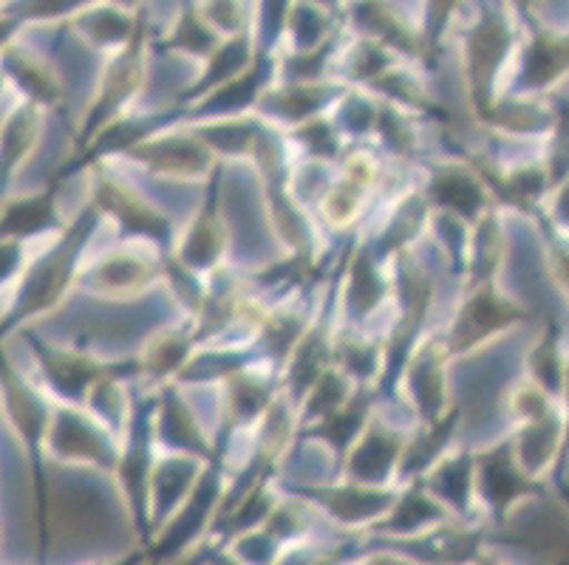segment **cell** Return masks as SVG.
I'll use <instances>...</instances> for the list:
<instances>
[{
  "mask_svg": "<svg viewBox=\"0 0 569 565\" xmlns=\"http://www.w3.org/2000/svg\"><path fill=\"white\" fill-rule=\"evenodd\" d=\"M100 218V210L94 204H88L77 215L74 224L51 243L49 252H43V258H38L32 266L26 269L23 280H20V294L14 300L12 314L7 317V325L40 317V314L63 303L66 292L80 278V258L91 235H94Z\"/></svg>",
  "mask_w": 569,
  "mask_h": 565,
  "instance_id": "1",
  "label": "cell"
},
{
  "mask_svg": "<svg viewBox=\"0 0 569 565\" xmlns=\"http://www.w3.org/2000/svg\"><path fill=\"white\" fill-rule=\"evenodd\" d=\"M530 320V311L525 303L496 283H476L468 289L465 300L459 303L457 314L448 336H445V351L451 360L476 354V351L493 345L499 336L510 334L513 329Z\"/></svg>",
  "mask_w": 569,
  "mask_h": 565,
  "instance_id": "2",
  "label": "cell"
},
{
  "mask_svg": "<svg viewBox=\"0 0 569 565\" xmlns=\"http://www.w3.org/2000/svg\"><path fill=\"white\" fill-rule=\"evenodd\" d=\"M283 492L301 497L343 535L371 532L400 497V486H369L351 478H340L338 484L283 486Z\"/></svg>",
  "mask_w": 569,
  "mask_h": 565,
  "instance_id": "3",
  "label": "cell"
},
{
  "mask_svg": "<svg viewBox=\"0 0 569 565\" xmlns=\"http://www.w3.org/2000/svg\"><path fill=\"white\" fill-rule=\"evenodd\" d=\"M473 481L479 512L493 523H507L519 506L545 495V484L530 478L516 461L510 438H501L473 453Z\"/></svg>",
  "mask_w": 569,
  "mask_h": 565,
  "instance_id": "4",
  "label": "cell"
},
{
  "mask_svg": "<svg viewBox=\"0 0 569 565\" xmlns=\"http://www.w3.org/2000/svg\"><path fill=\"white\" fill-rule=\"evenodd\" d=\"M0 396L7 404L9 422L18 430V435L29 444L34 453V470H38V528H40V552H49V486H46V470L40 450L49 442L51 413L49 404L43 402L32 385H26L18 373L12 371L3 354H0Z\"/></svg>",
  "mask_w": 569,
  "mask_h": 565,
  "instance_id": "5",
  "label": "cell"
},
{
  "mask_svg": "<svg viewBox=\"0 0 569 565\" xmlns=\"http://www.w3.org/2000/svg\"><path fill=\"white\" fill-rule=\"evenodd\" d=\"M164 278V261L151 243L122 241L117 249L106 252L82 278L88 292L111 300L139 297Z\"/></svg>",
  "mask_w": 569,
  "mask_h": 565,
  "instance_id": "6",
  "label": "cell"
},
{
  "mask_svg": "<svg viewBox=\"0 0 569 565\" xmlns=\"http://www.w3.org/2000/svg\"><path fill=\"white\" fill-rule=\"evenodd\" d=\"M91 204L100 210L102 218H113L119 224V232L126 235V241H142V243H170L173 241V226H170L168 215L159 210L157 204L139 195L128 181L119 175L100 170L94 179V195Z\"/></svg>",
  "mask_w": 569,
  "mask_h": 565,
  "instance_id": "7",
  "label": "cell"
},
{
  "mask_svg": "<svg viewBox=\"0 0 569 565\" xmlns=\"http://www.w3.org/2000/svg\"><path fill=\"white\" fill-rule=\"evenodd\" d=\"M126 155L151 173L184 181L207 179L216 170V159H219L193 128L190 131L157 133V137L144 139L142 144L128 150Z\"/></svg>",
  "mask_w": 569,
  "mask_h": 565,
  "instance_id": "8",
  "label": "cell"
},
{
  "mask_svg": "<svg viewBox=\"0 0 569 565\" xmlns=\"http://www.w3.org/2000/svg\"><path fill=\"white\" fill-rule=\"evenodd\" d=\"M219 186L221 173L219 168H216L213 181H210V195L201 201L199 212L190 218L188 230H184L182 238L176 241L173 261L196 274L216 272V269H221V261H224L227 224L224 218H221Z\"/></svg>",
  "mask_w": 569,
  "mask_h": 565,
  "instance_id": "9",
  "label": "cell"
},
{
  "mask_svg": "<svg viewBox=\"0 0 569 565\" xmlns=\"http://www.w3.org/2000/svg\"><path fill=\"white\" fill-rule=\"evenodd\" d=\"M422 195H426L431 210L465 221L468 226H473L479 218L488 215L496 206L493 193L479 175V170L462 168V164L433 170Z\"/></svg>",
  "mask_w": 569,
  "mask_h": 565,
  "instance_id": "10",
  "label": "cell"
},
{
  "mask_svg": "<svg viewBox=\"0 0 569 565\" xmlns=\"http://www.w3.org/2000/svg\"><path fill=\"white\" fill-rule=\"evenodd\" d=\"M468 88L479 117H488L490 108L499 100V77L510 57V34L496 18H485L476 26L468 40Z\"/></svg>",
  "mask_w": 569,
  "mask_h": 565,
  "instance_id": "11",
  "label": "cell"
},
{
  "mask_svg": "<svg viewBox=\"0 0 569 565\" xmlns=\"http://www.w3.org/2000/svg\"><path fill=\"white\" fill-rule=\"evenodd\" d=\"M448 360L451 356L445 351L442 336H433L431 342L413 349L406 365H402V385H406L408 398L417 407L422 424L439 422L445 413L451 411V402H448V376H445Z\"/></svg>",
  "mask_w": 569,
  "mask_h": 565,
  "instance_id": "12",
  "label": "cell"
},
{
  "mask_svg": "<svg viewBox=\"0 0 569 565\" xmlns=\"http://www.w3.org/2000/svg\"><path fill=\"white\" fill-rule=\"evenodd\" d=\"M63 422L49 427V447L54 458L66 464H86L117 473L119 464V444L111 442L106 424L97 422L94 416L88 418L82 413H63Z\"/></svg>",
  "mask_w": 569,
  "mask_h": 565,
  "instance_id": "13",
  "label": "cell"
},
{
  "mask_svg": "<svg viewBox=\"0 0 569 565\" xmlns=\"http://www.w3.org/2000/svg\"><path fill=\"white\" fill-rule=\"evenodd\" d=\"M377 181V162L369 150H351L340 164V175L326 186L318 201L320 218L335 230H346L360 218L371 186Z\"/></svg>",
  "mask_w": 569,
  "mask_h": 565,
  "instance_id": "14",
  "label": "cell"
},
{
  "mask_svg": "<svg viewBox=\"0 0 569 565\" xmlns=\"http://www.w3.org/2000/svg\"><path fill=\"white\" fill-rule=\"evenodd\" d=\"M451 521H457V517L439 504L437 497L428 492V486L422 481H411V484L400 486L397 504L371 528V535L382 537V541L402 543L428 535V532H433V528L445 526V523Z\"/></svg>",
  "mask_w": 569,
  "mask_h": 565,
  "instance_id": "15",
  "label": "cell"
},
{
  "mask_svg": "<svg viewBox=\"0 0 569 565\" xmlns=\"http://www.w3.org/2000/svg\"><path fill=\"white\" fill-rule=\"evenodd\" d=\"M402 447H406L402 435L369 422L360 442L346 455L340 475L369 486H397V466H400Z\"/></svg>",
  "mask_w": 569,
  "mask_h": 565,
  "instance_id": "16",
  "label": "cell"
},
{
  "mask_svg": "<svg viewBox=\"0 0 569 565\" xmlns=\"http://www.w3.org/2000/svg\"><path fill=\"white\" fill-rule=\"evenodd\" d=\"M34 351L40 356L43 380L49 382L51 393L69 398V402H86L97 382H102L106 376H117V373H111V365H106V362H100L91 354L51 349V345H40V342H34Z\"/></svg>",
  "mask_w": 569,
  "mask_h": 565,
  "instance_id": "17",
  "label": "cell"
},
{
  "mask_svg": "<svg viewBox=\"0 0 569 565\" xmlns=\"http://www.w3.org/2000/svg\"><path fill=\"white\" fill-rule=\"evenodd\" d=\"M139 85H142V54H139L137 46L126 57H119L111 65V71L106 74V80H102L100 93H97L94 105L88 111L86 124H82L80 131V148L86 142H91L106 124H111L117 119V113L139 91Z\"/></svg>",
  "mask_w": 569,
  "mask_h": 565,
  "instance_id": "18",
  "label": "cell"
},
{
  "mask_svg": "<svg viewBox=\"0 0 569 565\" xmlns=\"http://www.w3.org/2000/svg\"><path fill=\"white\" fill-rule=\"evenodd\" d=\"M433 497L445 509L451 512L457 521L476 523V517L482 515L479 504H476V481H473V453L462 450V453L445 455L431 473L422 478Z\"/></svg>",
  "mask_w": 569,
  "mask_h": 565,
  "instance_id": "19",
  "label": "cell"
},
{
  "mask_svg": "<svg viewBox=\"0 0 569 565\" xmlns=\"http://www.w3.org/2000/svg\"><path fill=\"white\" fill-rule=\"evenodd\" d=\"M459 422H462V411L453 407V411L445 413L439 422L422 424L413 438H406V447H402L400 466H397V486H406L411 481H422L433 466L451 455V438L457 435Z\"/></svg>",
  "mask_w": 569,
  "mask_h": 565,
  "instance_id": "20",
  "label": "cell"
},
{
  "mask_svg": "<svg viewBox=\"0 0 569 565\" xmlns=\"http://www.w3.org/2000/svg\"><path fill=\"white\" fill-rule=\"evenodd\" d=\"M278 380L269 373L247 371L241 367L227 380L224 396V430L227 435L250 424H261V418L272 411L278 402Z\"/></svg>",
  "mask_w": 569,
  "mask_h": 565,
  "instance_id": "21",
  "label": "cell"
},
{
  "mask_svg": "<svg viewBox=\"0 0 569 565\" xmlns=\"http://www.w3.org/2000/svg\"><path fill=\"white\" fill-rule=\"evenodd\" d=\"M153 438L162 447L173 450V455H190V458L201 461L213 458V447L207 442V435H201L196 416L188 411V404L182 398H176V393L157 396V407H153Z\"/></svg>",
  "mask_w": 569,
  "mask_h": 565,
  "instance_id": "22",
  "label": "cell"
},
{
  "mask_svg": "<svg viewBox=\"0 0 569 565\" xmlns=\"http://www.w3.org/2000/svg\"><path fill=\"white\" fill-rule=\"evenodd\" d=\"M569 74V38L538 34L525 51L516 97H541Z\"/></svg>",
  "mask_w": 569,
  "mask_h": 565,
  "instance_id": "23",
  "label": "cell"
},
{
  "mask_svg": "<svg viewBox=\"0 0 569 565\" xmlns=\"http://www.w3.org/2000/svg\"><path fill=\"white\" fill-rule=\"evenodd\" d=\"M569 362V342L561 320H547V325L538 331L536 340L530 342L525 356V380L532 385L545 387L552 396H561L563 373Z\"/></svg>",
  "mask_w": 569,
  "mask_h": 565,
  "instance_id": "24",
  "label": "cell"
},
{
  "mask_svg": "<svg viewBox=\"0 0 569 565\" xmlns=\"http://www.w3.org/2000/svg\"><path fill=\"white\" fill-rule=\"evenodd\" d=\"M60 230L57 218V186L34 195L12 199L0 212V241H32Z\"/></svg>",
  "mask_w": 569,
  "mask_h": 565,
  "instance_id": "25",
  "label": "cell"
},
{
  "mask_svg": "<svg viewBox=\"0 0 569 565\" xmlns=\"http://www.w3.org/2000/svg\"><path fill=\"white\" fill-rule=\"evenodd\" d=\"M465 258H468L465 266H468L470 274V286H476V283H496L507 261V230L496 206L470 226L468 255Z\"/></svg>",
  "mask_w": 569,
  "mask_h": 565,
  "instance_id": "26",
  "label": "cell"
},
{
  "mask_svg": "<svg viewBox=\"0 0 569 565\" xmlns=\"http://www.w3.org/2000/svg\"><path fill=\"white\" fill-rule=\"evenodd\" d=\"M193 331L164 329L157 331L151 340L144 342L142 356H139V371L151 376L153 382H168L173 376H182L184 367L190 365L196 354Z\"/></svg>",
  "mask_w": 569,
  "mask_h": 565,
  "instance_id": "27",
  "label": "cell"
},
{
  "mask_svg": "<svg viewBox=\"0 0 569 565\" xmlns=\"http://www.w3.org/2000/svg\"><path fill=\"white\" fill-rule=\"evenodd\" d=\"M369 422H371V398L355 396V393H351V398L340 407V411H335L332 416L315 422L312 430H309V435H312V438H320L326 447L332 450L335 461H338V470H343L346 455H349L351 447L360 442V435H363V430L369 427Z\"/></svg>",
  "mask_w": 569,
  "mask_h": 565,
  "instance_id": "28",
  "label": "cell"
},
{
  "mask_svg": "<svg viewBox=\"0 0 569 565\" xmlns=\"http://www.w3.org/2000/svg\"><path fill=\"white\" fill-rule=\"evenodd\" d=\"M428 215H431V206H428L426 195H406V199L395 206L391 221H388V226L382 230L380 246H377V261H382L386 255L397 258L402 255V252H408V246L417 241L419 232L426 230Z\"/></svg>",
  "mask_w": 569,
  "mask_h": 565,
  "instance_id": "29",
  "label": "cell"
},
{
  "mask_svg": "<svg viewBox=\"0 0 569 565\" xmlns=\"http://www.w3.org/2000/svg\"><path fill=\"white\" fill-rule=\"evenodd\" d=\"M40 137L38 105H26L0 131V179H9L26 155L32 153Z\"/></svg>",
  "mask_w": 569,
  "mask_h": 565,
  "instance_id": "30",
  "label": "cell"
},
{
  "mask_svg": "<svg viewBox=\"0 0 569 565\" xmlns=\"http://www.w3.org/2000/svg\"><path fill=\"white\" fill-rule=\"evenodd\" d=\"M346 283H349V289H346V303H349V311L355 317H369L388 292V280L380 272V261L366 255V252L355 255V263H351Z\"/></svg>",
  "mask_w": 569,
  "mask_h": 565,
  "instance_id": "31",
  "label": "cell"
},
{
  "mask_svg": "<svg viewBox=\"0 0 569 565\" xmlns=\"http://www.w3.org/2000/svg\"><path fill=\"white\" fill-rule=\"evenodd\" d=\"M351 398V380L340 367H326L318 376L307 396L301 398V422L315 424L320 418L332 416Z\"/></svg>",
  "mask_w": 569,
  "mask_h": 565,
  "instance_id": "32",
  "label": "cell"
},
{
  "mask_svg": "<svg viewBox=\"0 0 569 565\" xmlns=\"http://www.w3.org/2000/svg\"><path fill=\"white\" fill-rule=\"evenodd\" d=\"M323 88L318 85H303V82H295V85L283 88V91L272 93L267 102V113L278 122L289 124V128H298L303 122H312L318 119V113L326 105Z\"/></svg>",
  "mask_w": 569,
  "mask_h": 565,
  "instance_id": "33",
  "label": "cell"
},
{
  "mask_svg": "<svg viewBox=\"0 0 569 565\" xmlns=\"http://www.w3.org/2000/svg\"><path fill=\"white\" fill-rule=\"evenodd\" d=\"M357 554H360V548L355 546L351 535H346L343 541L340 537H335V541L309 537V541L283 548L276 565H349Z\"/></svg>",
  "mask_w": 569,
  "mask_h": 565,
  "instance_id": "34",
  "label": "cell"
},
{
  "mask_svg": "<svg viewBox=\"0 0 569 565\" xmlns=\"http://www.w3.org/2000/svg\"><path fill=\"white\" fill-rule=\"evenodd\" d=\"M532 221H536L538 238H541V252H545L547 272H550L552 283L561 289L563 297L569 300V232L558 230L550 218H547L545 210L536 212Z\"/></svg>",
  "mask_w": 569,
  "mask_h": 565,
  "instance_id": "35",
  "label": "cell"
},
{
  "mask_svg": "<svg viewBox=\"0 0 569 565\" xmlns=\"http://www.w3.org/2000/svg\"><path fill=\"white\" fill-rule=\"evenodd\" d=\"M332 360L349 380H371L386 365V351L366 340H343L335 345Z\"/></svg>",
  "mask_w": 569,
  "mask_h": 565,
  "instance_id": "36",
  "label": "cell"
},
{
  "mask_svg": "<svg viewBox=\"0 0 569 565\" xmlns=\"http://www.w3.org/2000/svg\"><path fill=\"white\" fill-rule=\"evenodd\" d=\"M295 139L301 142L312 159H338L340 155V128L326 119H312L295 128Z\"/></svg>",
  "mask_w": 569,
  "mask_h": 565,
  "instance_id": "37",
  "label": "cell"
},
{
  "mask_svg": "<svg viewBox=\"0 0 569 565\" xmlns=\"http://www.w3.org/2000/svg\"><path fill=\"white\" fill-rule=\"evenodd\" d=\"M18 77H20V85H23L26 93H29L32 105H57L60 97H63V91H60L54 77H51L40 62L23 60V65L18 69Z\"/></svg>",
  "mask_w": 569,
  "mask_h": 565,
  "instance_id": "38",
  "label": "cell"
},
{
  "mask_svg": "<svg viewBox=\"0 0 569 565\" xmlns=\"http://www.w3.org/2000/svg\"><path fill=\"white\" fill-rule=\"evenodd\" d=\"M170 43L179 51H188V54H201V57H213L216 51V34L207 29L204 20L196 18V12L184 14V20L176 29L173 40Z\"/></svg>",
  "mask_w": 569,
  "mask_h": 565,
  "instance_id": "39",
  "label": "cell"
},
{
  "mask_svg": "<svg viewBox=\"0 0 569 565\" xmlns=\"http://www.w3.org/2000/svg\"><path fill=\"white\" fill-rule=\"evenodd\" d=\"M349 565H431V563L402 552L400 546H386V548H375V552H360Z\"/></svg>",
  "mask_w": 569,
  "mask_h": 565,
  "instance_id": "40",
  "label": "cell"
},
{
  "mask_svg": "<svg viewBox=\"0 0 569 565\" xmlns=\"http://www.w3.org/2000/svg\"><path fill=\"white\" fill-rule=\"evenodd\" d=\"M547 218H550L552 224L558 226V230L569 232V179L561 181V184L552 190L550 201H547L545 206Z\"/></svg>",
  "mask_w": 569,
  "mask_h": 565,
  "instance_id": "41",
  "label": "cell"
},
{
  "mask_svg": "<svg viewBox=\"0 0 569 565\" xmlns=\"http://www.w3.org/2000/svg\"><path fill=\"white\" fill-rule=\"evenodd\" d=\"M148 559H151V554H148V548H133V552H126V554H117V557H100V559H91V563L86 565H148Z\"/></svg>",
  "mask_w": 569,
  "mask_h": 565,
  "instance_id": "42",
  "label": "cell"
},
{
  "mask_svg": "<svg viewBox=\"0 0 569 565\" xmlns=\"http://www.w3.org/2000/svg\"><path fill=\"white\" fill-rule=\"evenodd\" d=\"M470 565H516V563H510V559L499 557V554H493V552H488V548H485V552L479 554V557H476ZM556 565H569V559H561V563H556Z\"/></svg>",
  "mask_w": 569,
  "mask_h": 565,
  "instance_id": "43",
  "label": "cell"
},
{
  "mask_svg": "<svg viewBox=\"0 0 569 565\" xmlns=\"http://www.w3.org/2000/svg\"><path fill=\"white\" fill-rule=\"evenodd\" d=\"M563 407V416H567V458H569V362H567V373H563V387H561V396H558Z\"/></svg>",
  "mask_w": 569,
  "mask_h": 565,
  "instance_id": "44",
  "label": "cell"
},
{
  "mask_svg": "<svg viewBox=\"0 0 569 565\" xmlns=\"http://www.w3.org/2000/svg\"><path fill=\"white\" fill-rule=\"evenodd\" d=\"M201 565H241V563H236L224 548H216V552H210L207 557H201Z\"/></svg>",
  "mask_w": 569,
  "mask_h": 565,
  "instance_id": "45",
  "label": "cell"
},
{
  "mask_svg": "<svg viewBox=\"0 0 569 565\" xmlns=\"http://www.w3.org/2000/svg\"><path fill=\"white\" fill-rule=\"evenodd\" d=\"M556 492H558V497H561V504L569 509V478L567 475L556 478Z\"/></svg>",
  "mask_w": 569,
  "mask_h": 565,
  "instance_id": "46",
  "label": "cell"
}]
</instances>
